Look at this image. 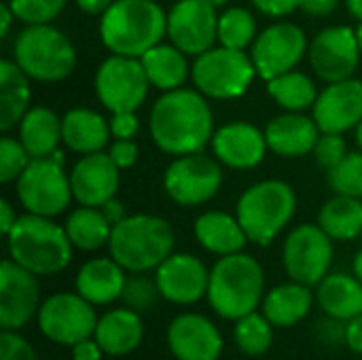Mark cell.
Listing matches in <instances>:
<instances>
[{"label":"cell","instance_id":"d4e9b609","mask_svg":"<svg viewBox=\"0 0 362 360\" xmlns=\"http://www.w3.org/2000/svg\"><path fill=\"white\" fill-rule=\"evenodd\" d=\"M95 342L108 356L132 354L144 337V325L138 312L129 308H117L106 312L95 327Z\"/></svg>","mask_w":362,"mask_h":360},{"label":"cell","instance_id":"9c48e42d","mask_svg":"<svg viewBox=\"0 0 362 360\" xmlns=\"http://www.w3.org/2000/svg\"><path fill=\"white\" fill-rule=\"evenodd\" d=\"M255 74L257 68L250 53L223 45L197 55L191 66L195 89L212 100H233L244 95Z\"/></svg>","mask_w":362,"mask_h":360},{"label":"cell","instance_id":"ba28073f","mask_svg":"<svg viewBox=\"0 0 362 360\" xmlns=\"http://www.w3.org/2000/svg\"><path fill=\"white\" fill-rule=\"evenodd\" d=\"M15 182L17 199L30 214L53 219L74 199L70 174L64 172V153L59 149L49 157L32 159Z\"/></svg>","mask_w":362,"mask_h":360},{"label":"cell","instance_id":"2e32d148","mask_svg":"<svg viewBox=\"0 0 362 360\" xmlns=\"http://www.w3.org/2000/svg\"><path fill=\"white\" fill-rule=\"evenodd\" d=\"M312 70L325 83L352 79L361 62L356 30L350 25H331L320 30L308 49Z\"/></svg>","mask_w":362,"mask_h":360},{"label":"cell","instance_id":"e0dca14e","mask_svg":"<svg viewBox=\"0 0 362 360\" xmlns=\"http://www.w3.org/2000/svg\"><path fill=\"white\" fill-rule=\"evenodd\" d=\"M38 276L15 263L2 261L0 267V327L6 331H19L40 310Z\"/></svg>","mask_w":362,"mask_h":360},{"label":"cell","instance_id":"d6986e66","mask_svg":"<svg viewBox=\"0 0 362 360\" xmlns=\"http://www.w3.org/2000/svg\"><path fill=\"white\" fill-rule=\"evenodd\" d=\"M155 280L165 301L176 306H191L208 293L210 272L197 257L172 252L155 269Z\"/></svg>","mask_w":362,"mask_h":360},{"label":"cell","instance_id":"7bdbcfd3","mask_svg":"<svg viewBox=\"0 0 362 360\" xmlns=\"http://www.w3.org/2000/svg\"><path fill=\"white\" fill-rule=\"evenodd\" d=\"M0 360H38L34 348L15 331L2 329L0 335Z\"/></svg>","mask_w":362,"mask_h":360},{"label":"cell","instance_id":"ab89813d","mask_svg":"<svg viewBox=\"0 0 362 360\" xmlns=\"http://www.w3.org/2000/svg\"><path fill=\"white\" fill-rule=\"evenodd\" d=\"M30 161L32 157L25 151V146L19 142V138H13L8 134L0 138V180L4 185L17 180Z\"/></svg>","mask_w":362,"mask_h":360},{"label":"cell","instance_id":"681fc988","mask_svg":"<svg viewBox=\"0 0 362 360\" xmlns=\"http://www.w3.org/2000/svg\"><path fill=\"white\" fill-rule=\"evenodd\" d=\"M339 0H299V8L312 17H327L337 8Z\"/></svg>","mask_w":362,"mask_h":360},{"label":"cell","instance_id":"30bf717a","mask_svg":"<svg viewBox=\"0 0 362 360\" xmlns=\"http://www.w3.org/2000/svg\"><path fill=\"white\" fill-rule=\"evenodd\" d=\"M93 89L106 110L136 112L146 102L151 81L138 57L110 55L98 66Z\"/></svg>","mask_w":362,"mask_h":360},{"label":"cell","instance_id":"8fae6325","mask_svg":"<svg viewBox=\"0 0 362 360\" xmlns=\"http://www.w3.org/2000/svg\"><path fill=\"white\" fill-rule=\"evenodd\" d=\"M282 263L291 280L318 286L333 263V238L320 225H299L284 240Z\"/></svg>","mask_w":362,"mask_h":360},{"label":"cell","instance_id":"f5cc1de1","mask_svg":"<svg viewBox=\"0 0 362 360\" xmlns=\"http://www.w3.org/2000/svg\"><path fill=\"white\" fill-rule=\"evenodd\" d=\"M76 6L87 15H104L115 0H74Z\"/></svg>","mask_w":362,"mask_h":360},{"label":"cell","instance_id":"7c38bea8","mask_svg":"<svg viewBox=\"0 0 362 360\" xmlns=\"http://www.w3.org/2000/svg\"><path fill=\"white\" fill-rule=\"evenodd\" d=\"M223 185V170L216 157L202 153L176 157L163 174V189L178 206H202L210 202Z\"/></svg>","mask_w":362,"mask_h":360},{"label":"cell","instance_id":"3957f363","mask_svg":"<svg viewBox=\"0 0 362 360\" xmlns=\"http://www.w3.org/2000/svg\"><path fill=\"white\" fill-rule=\"evenodd\" d=\"M8 259L36 276H55L72 259V242L66 229L49 216L25 212L6 236Z\"/></svg>","mask_w":362,"mask_h":360},{"label":"cell","instance_id":"f546056e","mask_svg":"<svg viewBox=\"0 0 362 360\" xmlns=\"http://www.w3.org/2000/svg\"><path fill=\"white\" fill-rule=\"evenodd\" d=\"M316 299L327 316L348 323L362 314V282L350 274H329L318 284Z\"/></svg>","mask_w":362,"mask_h":360},{"label":"cell","instance_id":"ee69618b","mask_svg":"<svg viewBox=\"0 0 362 360\" xmlns=\"http://www.w3.org/2000/svg\"><path fill=\"white\" fill-rule=\"evenodd\" d=\"M108 125L115 140H132L140 129V121L136 112H112Z\"/></svg>","mask_w":362,"mask_h":360},{"label":"cell","instance_id":"816d5d0a","mask_svg":"<svg viewBox=\"0 0 362 360\" xmlns=\"http://www.w3.org/2000/svg\"><path fill=\"white\" fill-rule=\"evenodd\" d=\"M102 212L106 214V219L112 223V225H117V223H121L127 214H125V208H123V204L119 202V199H108L104 206H102Z\"/></svg>","mask_w":362,"mask_h":360},{"label":"cell","instance_id":"60d3db41","mask_svg":"<svg viewBox=\"0 0 362 360\" xmlns=\"http://www.w3.org/2000/svg\"><path fill=\"white\" fill-rule=\"evenodd\" d=\"M15 17L25 25L51 23L64 8L66 0H6Z\"/></svg>","mask_w":362,"mask_h":360},{"label":"cell","instance_id":"74e56055","mask_svg":"<svg viewBox=\"0 0 362 360\" xmlns=\"http://www.w3.org/2000/svg\"><path fill=\"white\" fill-rule=\"evenodd\" d=\"M329 185L335 195L362 197V151L348 153L333 170H329Z\"/></svg>","mask_w":362,"mask_h":360},{"label":"cell","instance_id":"277c9868","mask_svg":"<svg viewBox=\"0 0 362 360\" xmlns=\"http://www.w3.org/2000/svg\"><path fill=\"white\" fill-rule=\"evenodd\" d=\"M265 274L259 261L246 252L221 257L210 269L208 303L225 320H240L263 301Z\"/></svg>","mask_w":362,"mask_h":360},{"label":"cell","instance_id":"bcb514c9","mask_svg":"<svg viewBox=\"0 0 362 360\" xmlns=\"http://www.w3.org/2000/svg\"><path fill=\"white\" fill-rule=\"evenodd\" d=\"M255 8L269 17H286L299 8V0H250Z\"/></svg>","mask_w":362,"mask_h":360},{"label":"cell","instance_id":"6da1fadb","mask_svg":"<svg viewBox=\"0 0 362 360\" xmlns=\"http://www.w3.org/2000/svg\"><path fill=\"white\" fill-rule=\"evenodd\" d=\"M148 129L159 151L180 157L202 153L214 136V115L208 98L197 89L163 91L153 104Z\"/></svg>","mask_w":362,"mask_h":360},{"label":"cell","instance_id":"db71d44e","mask_svg":"<svg viewBox=\"0 0 362 360\" xmlns=\"http://www.w3.org/2000/svg\"><path fill=\"white\" fill-rule=\"evenodd\" d=\"M15 19H17V17H15L13 8H11L8 2L4 0V2L0 4V38H6V36H8L11 25H13Z\"/></svg>","mask_w":362,"mask_h":360},{"label":"cell","instance_id":"1f68e13d","mask_svg":"<svg viewBox=\"0 0 362 360\" xmlns=\"http://www.w3.org/2000/svg\"><path fill=\"white\" fill-rule=\"evenodd\" d=\"M314 303L310 286L301 282H286L272 289L263 297V314L274 327H293L301 323Z\"/></svg>","mask_w":362,"mask_h":360},{"label":"cell","instance_id":"cb8c5ba5","mask_svg":"<svg viewBox=\"0 0 362 360\" xmlns=\"http://www.w3.org/2000/svg\"><path fill=\"white\" fill-rule=\"evenodd\" d=\"M127 276L125 269L112 259H91L76 274V293L93 306H108L121 299Z\"/></svg>","mask_w":362,"mask_h":360},{"label":"cell","instance_id":"d590c367","mask_svg":"<svg viewBox=\"0 0 362 360\" xmlns=\"http://www.w3.org/2000/svg\"><path fill=\"white\" fill-rule=\"evenodd\" d=\"M255 15L244 6H229L218 13V45L246 51L257 40Z\"/></svg>","mask_w":362,"mask_h":360},{"label":"cell","instance_id":"5bb4252c","mask_svg":"<svg viewBox=\"0 0 362 360\" xmlns=\"http://www.w3.org/2000/svg\"><path fill=\"white\" fill-rule=\"evenodd\" d=\"M310 45L305 32L291 21H278L265 28L250 47V57L255 62L257 74L265 81L295 70L305 57Z\"/></svg>","mask_w":362,"mask_h":360},{"label":"cell","instance_id":"ac0fdd59","mask_svg":"<svg viewBox=\"0 0 362 360\" xmlns=\"http://www.w3.org/2000/svg\"><path fill=\"white\" fill-rule=\"evenodd\" d=\"M312 117L320 132L346 134L362 121V81L346 79L329 83L312 108Z\"/></svg>","mask_w":362,"mask_h":360},{"label":"cell","instance_id":"c3c4849f","mask_svg":"<svg viewBox=\"0 0 362 360\" xmlns=\"http://www.w3.org/2000/svg\"><path fill=\"white\" fill-rule=\"evenodd\" d=\"M344 339L348 344V348L356 354H362V314L354 316L352 320H348V327L344 331Z\"/></svg>","mask_w":362,"mask_h":360},{"label":"cell","instance_id":"484cf974","mask_svg":"<svg viewBox=\"0 0 362 360\" xmlns=\"http://www.w3.org/2000/svg\"><path fill=\"white\" fill-rule=\"evenodd\" d=\"M193 233L202 248L218 257L242 252L244 246L250 242L238 216L218 210L199 214L193 225Z\"/></svg>","mask_w":362,"mask_h":360},{"label":"cell","instance_id":"7dc6e473","mask_svg":"<svg viewBox=\"0 0 362 360\" xmlns=\"http://www.w3.org/2000/svg\"><path fill=\"white\" fill-rule=\"evenodd\" d=\"M102 346L95 342V337L83 339L72 346V360H102Z\"/></svg>","mask_w":362,"mask_h":360},{"label":"cell","instance_id":"f35d334b","mask_svg":"<svg viewBox=\"0 0 362 360\" xmlns=\"http://www.w3.org/2000/svg\"><path fill=\"white\" fill-rule=\"evenodd\" d=\"M159 299H163V297L159 293L157 280H153L144 274H134L132 278H127L123 295H121L123 306L138 314L153 310Z\"/></svg>","mask_w":362,"mask_h":360},{"label":"cell","instance_id":"f907efd6","mask_svg":"<svg viewBox=\"0 0 362 360\" xmlns=\"http://www.w3.org/2000/svg\"><path fill=\"white\" fill-rule=\"evenodd\" d=\"M17 212L13 210V206L6 202V199H2L0 202V229H2V233L4 236H8V231L13 229V225L17 223Z\"/></svg>","mask_w":362,"mask_h":360},{"label":"cell","instance_id":"52a82bcc","mask_svg":"<svg viewBox=\"0 0 362 360\" xmlns=\"http://www.w3.org/2000/svg\"><path fill=\"white\" fill-rule=\"evenodd\" d=\"M17 66L38 83H59L76 66L72 40L51 23L25 25L13 45Z\"/></svg>","mask_w":362,"mask_h":360},{"label":"cell","instance_id":"d6a6232c","mask_svg":"<svg viewBox=\"0 0 362 360\" xmlns=\"http://www.w3.org/2000/svg\"><path fill=\"white\" fill-rule=\"evenodd\" d=\"M64 229L74 248L93 252V250H100L102 246H108L112 223L106 219L102 208L81 206L68 214Z\"/></svg>","mask_w":362,"mask_h":360},{"label":"cell","instance_id":"ffe728a7","mask_svg":"<svg viewBox=\"0 0 362 360\" xmlns=\"http://www.w3.org/2000/svg\"><path fill=\"white\" fill-rule=\"evenodd\" d=\"M119 182V168L104 151L83 155L70 170L72 197L81 206L102 208L117 195Z\"/></svg>","mask_w":362,"mask_h":360},{"label":"cell","instance_id":"5b68a950","mask_svg":"<svg viewBox=\"0 0 362 360\" xmlns=\"http://www.w3.org/2000/svg\"><path fill=\"white\" fill-rule=\"evenodd\" d=\"M174 250L170 223L153 214H132L112 225L108 252L129 274L157 269Z\"/></svg>","mask_w":362,"mask_h":360},{"label":"cell","instance_id":"9f6ffc18","mask_svg":"<svg viewBox=\"0 0 362 360\" xmlns=\"http://www.w3.org/2000/svg\"><path fill=\"white\" fill-rule=\"evenodd\" d=\"M352 272H354V276L362 282V250H358V255L352 261Z\"/></svg>","mask_w":362,"mask_h":360},{"label":"cell","instance_id":"680465c9","mask_svg":"<svg viewBox=\"0 0 362 360\" xmlns=\"http://www.w3.org/2000/svg\"><path fill=\"white\" fill-rule=\"evenodd\" d=\"M356 142H358V149L362 151V121L356 125Z\"/></svg>","mask_w":362,"mask_h":360},{"label":"cell","instance_id":"44dd1931","mask_svg":"<svg viewBox=\"0 0 362 360\" xmlns=\"http://www.w3.org/2000/svg\"><path fill=\"white\" fill-rule=\"evenodd\" d=\"M214 157L233 170H252L257 168L265 153L269 151L265 132L246 121H233L218 127L212 136Z\"/></svg>","mask_w":362,"mask_h":360},{"label":"cell","instance_id":"b9f144b4","mask_svg":"<svg viewBox=\"0 0 362 360\" xmlns=\"http://www.w3.org/2000/svg\"><path fill=\"white\" fill-rule=\"evenodd\" d=\"M316 163L322 168V170H333L346 155H348V146H346V140L341 138V134H327L322 132L314 151H312Z\"/></svg>","mask_w":362,"mask_h":360},{"label":"cell","instance_id":"e575fe53","mask_svg":"<svg viewBox=\"0 0 362 360\" xmlns=\"http://www.w3.org/2000/svg\"><path fill=\"white\" fill-rule=\"evenodd\" d=\"M267 93L276 100L278 106L288 112H303L308 108H314L318 100V89L314 81L299 70H288L267 81Z\"/></svg>","mask_w":362,"mask_h":360},{"label":"cell","instance_id":"9a60e30c","mask_svg":"<svg viewBox=\"0 0 362 360\" xmlns=\"http://www.w3.org/2000/svg\"><path fill=\"white\" fill-rule=\"evenodd\" d=\"M168 38L189 57H197L218 40V11L206 0H176L168 13Z\"/></svg>","mask_w":362,"mask_h":360},{"label":"cell","instance_id":"7402d4cb","mask_svg":"<svg viewBox=\"0 0 362 360\" xmlns=\"http://www.w3.org/2000/svg\"><path fill=\"white\" fill-rule=\"evenodd\" d=\"M168 346L178 360H218L223 335L202 314H180L168 327Z\"/></svg>","mask_w":362,"mask_h":360},{"label":"cell","instance_id":"4316f807","mask_svg":"<svg viewBox=\"0 0 362 360\" xmlns=\"http://www.w3.org/2000/svg\"><path fill=\"white\" fill-rule=\"evenodd\" d=\"M108 121L91 108H72L62 117V142L78 155L104 151L110 140Z\"/></svg>","mask_w":362,"mask_h":360},{"label":"cell","instance_id":"7a4b0ae2","mask_svg":"<svg viewBox=\"0 0 362 360\" xmlns=\"http://www.w3.org/2000/svg\"><path fill=\"white\" fill-rule=\"evenodd\" d=\"M168 36V13L155 0H115L100 19V38L112 55L142 57Z\"/></svg>","mask_w":362,"mask_h":360},{"label":"cell","instance_id":"94428289","mask_svg":"<svg viewBox=\"0 0 362 360\" xmlns=\"http://www.w3.org/2000/svg\"><path fill=\"white\" fill-rule=\"evenodd\" d=\"M361 238H362V236H361Z\"/></svg>","mask_w":362,"mask_h":360},{"label":"cell","instance_id":"f6af8a7d","mask_svg":"<svg viewBox=\"0 0 362 360\" xmlns=\"http://www.w3.org/2000/svg\"><path fill=\"white\" fill-rule=\"evenodd\" d=\"M108 155L119 170H129L138 161L140 149L134 140H115L108 149Z\"/></svg>","mask_w":362,"mask_h":360},{"label":"cell","instance_id":"11a10c76","mask_svg":"<svg viewBox=\"0 0 362 360\" xmlns=\"http://www.w3.org/2000/svg\"><path fill=\"white\" fill-rule=\"evenodd\" d=\"M346 4H348L350 15L362 21V0H346Z\"/></svg>","mask_w":362,"mask_h":360},{"label":"cell","instance_id":"91938a15","mask_svg":"<svg viewBox=\"0 0 362 360\" xmlns=\"http://www.w3.org/2000/svg\"><path fill=\"white\" fill-rule=\"evenodd\" d=\"M356 40H358V49H361L362 53V21L356 25Z\"/></svg>","mask_w":362,"mask_h":360},{"label":"cell","instance_id":"f1b7e54d","mask_svg":"<svg viewBox=\"0 0 362 360\" xmlns=\"http://www.w3.org/2000/svg\"><path fill=\"white\" fill-rule=\"evenodd\" d=\"M17 138L32 159L49 157L62 142V119L47 106H30L17 125Z\"/></svg>","mask_w":362,"mask_h":360},{"label":"cell","instance_id":"8d00e7d4","mask_svg":"<svg viewBox=\"0 0 362 360\" xmlns=\"http://www.w3.org/2000/svg\"><path fill=\"white\" fill-rule=\"evenodd\" d=\"M272 327L274 325L265 318V314L252 312L235 320L233 339L246 356H261L272 348V342H274Z\"/></svg>","mask_w":362,"mask_h":360},{"label":"cell","instance_id":"83f0119b","mask_svg":"<svg viewBox=\"0 0 362 360\" xmlns=\"http://www.w3.org/2000/svg\"><path fill=\"white\" fill-rule=\"evenodd\" d=\"M30 81L32 79L17 66L15 59L0 62V129L4 134L15 129L30 110Z\"/></svg>","mask_w":362,"mask_h":360},{"label":"cell","instance_id":"836d02e7","mask_svg":"<svg viewBox=\"0 0 362 360\" xmlns=\"http://www.w3.org/2000/svg\"><path fill=\"white\" fill-rule=\"evenodd\" d=\"M318 225L337 242H350L362 236L361 197L335 195L318 212Z\"/></svg>","mask_w":362,"mask_h":360},{"label":"cell","instance_id":"6f0895ef","mask_svg":"<svg viewBox=\"0 0 362 360\" xmlns=\"http://www.w3.org/2000/svg\"><path fill=\"white\" fill-rule=\"evenodd\" d=\"M206 2H208V4H212V6L218 11V8H225L231 0H206Z\"/></svg>","mask_w":362,"mask_h":360},{"label":"cell","instance_id":"603a6c76","mask_svg":"<svg viewBox=\"0 0 362 360\" xmlns=\"http://www.w3.org/2000/svg\"><path fill=\"white\" fill-rule=\"evenodd\" d=\"M320 127L316 125L314 117H308L303 112H284L274 117L265 127V140L274 155L278 157H303L314 151Z\"/></svg>","mask_w":362,"mask_h":360},{"label":"cell","instance_id":"4dcf8cb0","mask_svg":"<svg viewBox=\"0 0 362 360\" xmlns=\"http://www.w3.org/2000/svg\"><path fill=\"white\" fill-rule=\"evenodd\" d=\"M187 57L189 55L182 53L172 42L170 45L159 42L153 49H148L140 57V62L151 81V87L159 91H172V89H180L191 76V66Z\"/></svg>","mask_w":362,"mask_h":360},{"label":"cell","instance_id":"8992f818","mask_svg":"<svg viewBox=\"0 0 362 360\" xmlns=\"http://www.w3.org/2000/svg\"><path fill=\"white\" fill-rule=\"evenodd\" d=\"M297 195L284 180H261L248 187L238 199L235 216L250 242L269 246L293 221Z\"/></svg>","mask_w":362,"mask_h":360},{"label":"cell","instance_id":"4fadbf2b","mask_svg":"<svg viewBox=\"0 0 362 360\" xmlns=\"http://www.w3.org/2000/svg\"><path fill=\"white\" fill-rule=\"evenodd\" d=\"M40 333L59 346H74L93 337L98 327V314L78 293H55L40 303L38 310Z\"/></svg>","mask_w":362,"mask_h":360}]
</instances>
